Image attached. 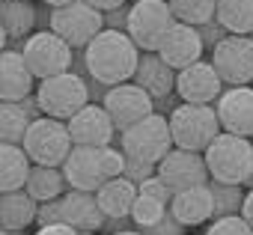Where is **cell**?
Returning <instances> with one entry per match:
<instances>
[{
	"instance_id": "cell-16",
	"label": "cell",
	"mask_w": 253,
	"mask_h": 235,
	"mask_svg": "<svg viewBox=\"0 0 253 235\" xmlns=\"http://www.w3.org/2000/svg\"><path fill=\"white\" fill-rule=\"evenodd\" d=\"M173 92L179 95L182 104H211L217 101V95L223 92V83L217 78V72L211 69V63L200 60L182 72H176V86Z\"/></svg>"
},
{
	"instance_id": "cell-8",
	"label": "cell",
	"mask_w": 253,
	"mask_h": 235,
	"mask_svg": "<svg viewBox=\"0 0 253 235\" xmlns=\"http://www.w3.org/2000/svg\"><path fill=\"white\" fill-rule=\"evenodd\" d=\"M21 149L30 164L39 167H60L66 155L72 152V137L66 131V122L51 119V116H39L27 125V134L21 140Z\"/></svg>"
},
{
	"instance_id": "cell-48",
	"label": "cell",
	"mask_w": 253,
	"mask_h": 235,
	"mask_svg": "<svg viewBox=\"0 0 253 235\" xmlns=\"http://www.w3.org/2000/svg\"><path fill=\"white\" fill-rule=\"evenodd\" d=\"M247 140H250V146H253V137H247Z\"/></svg>"
},
{
	"instance_id": "cell-51",
	"label": "cell",
	"mask_w": 253,
	"mask_h": 235,
	"mask_svg": "<svg viewBox=\"0 0 253 235\" xmlns=\"http://www.w3.org/2000/svg\"><path fill=\"white\" fill-rule=\"evenodd\" d=\"M134 3H137V0H134Z\"/></svg>"
},
{
	"instance_id": "cell-12",
	"label": "cell",
	"mask_w": 253,
	"mask_h": 235,
	"mask_svg": "<svg viewBox=\"0 0 253 235\" xmlns=\"http://www.w3.org/2000/svg\"><path fill=\"white\" fill-rule=\"evenodd\" d=\"M101 107H104V113L110 116L113 131H119V134H122L125 128H131L134 122L146 119L149 113H155L152 98H149L134 80L119 83V86H110V89L104 92V98H101Z\"/></svg>"
},
{
	"instance_id": "cell-43",
	"label": "cell",
	"mask_w": 253,
	"mask_h": 235,
	"mask_svg": "<svg viewBox=\"0 0 253 235\" xmlns=\"http://www.w3.org/2000/svg\"><path fill=\"white\" fill-rule=\"evenodd\" d=\"M0 235H27V232H15V229H3V226H0Z\"/></svg>"
},
{
	"instance_id": "cell-9",
	"label": "cell",
	"mask_w": 253,
	"mask_h": 235,
	"mask_svg": "<svg viewBox=\"0 0 253 235\" xmlns=\"http://www.w3.org/2000/svg\"><path fill=\"white\" fill-rule=\"evenodd\" d=\"M48 30L57 33L72 51H84L104 30V18H101L98 9H92L89 3H84V0H72L69 6L51 9Z\"/></svg>"
},
{
	"instance_id": "cell-25",
	"label": "cell",
	"mask_w": 253,
	"mask_h": 235,
	"mask_svg": "<svg viewBox=\"0 0 253 235\" xmlns=\"http://www.w3.org/2000/svg\"><path fill=\"white\" fill-rule=\"evenodd\" d=\"M24 191H27V196L36 199V202H51V199H60V196L69 191V185H66L60 167H39V164H30Z\"/></svg>"
},
{
	"instance_id": "cell-35",
	"label": "cell",
	"mask_w": 253,
	"mask_h": 235,
	"mask_svg": "<svg viewBox=\"0 0 253 235\" xmlns=\"http://www.w3.org/2000/svg\"><path fill=\"white\" fill-rule=\"evenodd\" d=\"M137 232H140V229H137ZM143 235H185V226H182V223H179L170 211H167V214H164L155 226L143 229Z\"/></svg>"
},
{
	"instance_id": "cell-22",
	"label": "cell",
	"mask_w": 253,
	"mask_h": 235,
	"mask_svg": "<svg viewBox=\"0 0 253 235\" xmlns=\"http://www.w3.org/2000/svg\"><path fill=\"white\" fill-rule=\"evenodd\" d=\"M92 196H95L98 211L104 214V220H119V217H128V211L137 199V185L116 176V179H107Z\"/></svg>"
},
{
	"instance_id": "cell-5",
	"label": "cell",
	"mask_w": 253,
	"mask_h": 235,
	"mask_svg": "<svg viewBox=\"0 0 253 235\" xmlns=\"http://www.w3.org/2000/svg\"><path fill=\"white\" fill-rule=\"evenodd\" d=\"M33 98L42 116L66 122L84 104H89V86L78 72H63V75L39 80V86L33 89Z\"/></svg>"
},
{
	"instance_id": "cell-49",
	"label": "cell",
	"mask_w": 253,
	"mask_h": 235,
	"mask_svg": "<svg viewBox=\"0 0 253 235\" xmlns=\"http://www.w3.org/2000/svg\"><path fill=\"white\" fill-rule=\"evenodd\" d=\"M27 3H33V0H27Z\"/></svg>"
},
{
	"instance_id": "cell-39",
	"label": "cell",
	"mask_w": 253,
	"mask_h": 235,
	"mask_svg": "<svg viewBox=\"0 0 253 235\" xmlns=\"http://www.w3.org/2000/svg\"><path fill=\"white\" fill-rule=\"evenodd\" d=\"M241 217H244V223L253 229V188H247L244 191V199H241V211H238Z\"/></svg>"
},
{
	"instance_id": "cell-28",
	"label": "cell",
	"mask_w": 253,
	"mask_h": 235,
	"mask_svg": "<svg viewBox=\"0 0 253 235\" xmlns=\"http://www.w3.org/2000/svg\"><path fill=\"white\" fill-rule=\"evenodd\" d=\"M27 113L21 110V104L15 101H0V143L6 146H21L24 134H27Z\"/></svg>"
},
{
	"instance_id": "cell-38",
	"label": "cell",
	"mask_w": 253,
	"mask_h": 235,
	"mask_svg": "<svg viewBox=\"0 0 253 235\" xmlns=\"http://www.w3.org/2000/svg\"><path fill=\"white\" fill-rule=\"evenodd\" d=\"M128 3L125 6H119V9H110V12H104L101 18H104V30H119V33H125V24H128Z\"/></svg>"
},
{
	"instance_id": "cell-50",
	"label": "cell",
	"mask_w": 253,
	"mask_h": 235,
	"mask_svg": "<svg viewBox=\"0 0 253 235\" xmlns=\"http://www.w3.org/2000/svg\"><path fill=\"white\" fill-rule=\"evenodd\" d=\"M250 39H253V33H250Z\"/></svg>"
},
{
	"instance_id": "cell-13",
	"label": "cell",
	"mask_w": 253,
	"mask_h": 235,
	"mask_svg": "<svg viewBox=\"0 0 253 235\" xmlns=\"http://www.w3.org/2000/svg\"><path fill=\"white\" fill-rule=\"evenodd\" d=\"M155 176L173 191H188V188H200L209 185V173H206V161L200 152H185V149H170L158 164H155Z\"/></svg>"
},
{
	"instance_id": "cell-32",
	"label": "cell",
	"mask_w": 253,
	"mask_h": 235,
	"mask_svg": "<svg viewBox=\"0 0 253 235\" xmlns=\"http://www.w3.org/2000/svg\"><path fill=\"white\" fill-rule=\"evenodd\" d=\"M206 235H253V229L244 223L241 214H229V217H211Z\"/></svg>"
},
{
	"instance_id": "cell-10",
	"label": "cell",
	"mask_w": 253,
	"mask_h": 235,
	"mask_svg": "<svg viewBox=\"0 0 253 235\" xmlns=\"http://www.w3.org/2000/svg\"><path fill=\"white\" fill-rule=\"evenodd\" d=\"M170 149H173L170 125H167V116H161V113H149L146 119H140L131 128L122 131V149L119 152L125 158H134L143 164H158Z\"/></svg>"
},
{
	"instance_id": "cell-4",
	"label": "cell",
	"mask_w": 253,
	"mask_h": 235,
	"mask_svg": "<svg viewBox=\"0 0 253 235\" xmlns=\"http://www.w3.org/2000/svg\"><path fill=\"white\" fill-rule=\"evenodd\" d=\"M167 125H170L173 149L200 152V155L220 134V125H217V116H214L211 104H179L167 113Z\"/></svg>"
},
{
	"instance_id": "cell-24",
	"label": "cell",
	"mask_w": 253,
	"mask_h": 235,
	"mask_svg": "<svg viewBox=\"0 0 253 235\" xmlns=\"http://www.w3.org/2000/svg\"><path fill=\"white\" fill-rule=\"evenodd\" d=\"M0 27L6 33V42L27 39L36 27V6L27 0H0Z\"/></svg>"
},
{
	"instance_id": "cell-6",
	"label": "cell",
	"mask_w": 253,
	"mask_h": 235,
	"mask_svg": "<svg viewBox=\"0 0 253 235\" xmlns=\"http://www.w3.org/2000/svg\"><path fill=\"white\" fill-rule=\"evenodd\" d=\"M173 24H176V18L167 6V0H137L128 9L125 36L134 42V48L140 54H155Z\"/></svg>"
},
{
	"instance_id": "cell-44",
	"label": "cell",
	"mask_w": 253,
	"mask_h": 235,
	"mask_svg": "<svg viewBox=\"0 0 253 235\" xmlns=\"http://www.w3.org/2000/svg\"><path fill=\"white\" fill-rule=\"evenodd\" d=\"M6 45H9V42H6V33H3V27H0V51H3Z\"/></svg>"
},
{
	"instance_id": "cell-27",
	"label": "cell",
	"mask_w": 253,
	"mask_h": 235,
	"mask_svg": "<svg viewBox=\"0 0 253 235\" xmlns=\"http://www.w3.org/2000/svg\"><path fill=\"white\" fill-rule=\"evenodd\" d=\"M27 170H30V161L21 146L0 143V194L21 191L27 182Z\"/></svg>"
},
{
	"instance_id": "cell-15",
	"label": "cell",
	"mask_w": 253,
	"mask_h": 235,
	"mask_svg": "<svg viewBox=\"0 0 253 235\" xmlns=\"http://www.w3.org/2000/svg\"><path fill=\"white\" fill-rule=\"evenodd\" d=\"M66 131L72 137V146H110L113 140V122L98 101L84 104L72 119H66Z\"/></svg>"
},
{
	"instance_id": "cell-30",
	"label": "cell",
	"mask_w": 253,
	"mask_h": 235,
	"mask_svg": "<svg viewBox=\"0 0 253 235\" xmlns=\"http://www.w3.org/2000/svg\"><path fill=\"white\" fill-rule=\"evenodd\" d=\"M211 194V217H229L241 211V199H244V185H220L211 182L209 185Z\"/></svg>"
},
{
	"instance_id": "cell-40",
	"label": "cell",
	"mask_w": 253,
	"mask_h": 235,
	"mask_svg": "<svg viewBox=\"0 0 253 235\" xmlns=\"http://www.w3.org/2000/svg\"><path fill=\"white\" fill-rule=\"evenodd\" d=\"M33 235H78V232L66 223H51V226H39Z\"/></svg>"
},
{
	"instance_id": "cell-17",
	"label": "cell",
	"mask_w": 253,
	"mask_h": 235,
	"mask_svg": "<svg viewBox=\"0 0 253 235\" xmlns=\"http://www.w3.org/2000/svg\"><path fill=\"white\" fill-rule=\"evenodd\" d=\"M203 42H200V33H197V27H188V24H173L170 30H167V36H164V42L158 45V57L173 69V72H182V69H188V66H194V63H200L203 60Z\"/></svg>"
},
{
	"instance_id": "cell-33",
	"label": "cell",
	"mask_w": 253,
	"mask_h": 235,
	"mask_svg": "<svg viewBox=\"0 0 253 235\" xmlns=\"http://www.w3.org/2000/svg\"><path fill=\"white\" fill-rule=\"evenodd\" d=\"M137 194H143V196H152V199H158V202H164V205H170V199H173V191L158 179V176H149V179H143L140 185H137Z\"/></svg>"
},
{
	"instance_id": "cell-19",
	"label": "cell",
	"mask_w": 253,
	"mask_h": 235,
	"mask_svg": "<svg viewBox=\"0 0 253 235\" xmlns=\"http://www.w3.org/2000/svg\"><path fill=\"white\" fill-rule=\"evenodd\" d=\"M33 95V75L27 72L18 48L0 51V101H21Z\"/></svg>"
},
{
	"instance_id": "cell-42",
	"label": "cell",
	"mask_w": 253,
	"mask_h": 235,
	"mask_svg": "<svg viewBox=\"0 0 253 235\" xmlns=\"http://www.w3.org/2000/svg\"><path fill=\"white\" fill-rule=\"evenodd\" d=\"M42 3H45L48 9H60V6H69L72 0H42Z\"/></svg>"
},
{
	"instance_id": "cell-41",
	"label": "cell",
	"mask_w": 253,
	"mask_h": 235,
	"mask_svg": "<svg viewBox=\"0 0 253 235\" xmlns=\"http://www.w3.org/2000/svg\"><path fill=\"white\" fill-rule=\"evenodd\" d=\"M84 3H89L92 9H98V12L104 15V12H110V9H119V6H125L128 0H84Z\"/></svg>"
},
{
	"instance_id": "cell-11",
	"label": "cell",
	"mask_w": 253,
	"mask_h": 235,
	"mask_svg": "<svg viewBox=\"0 0 253 235\" xmlns=\"http://www.w3.org/2000/svg\"><path fill=\"white\" fill-rule=\"evenodd\" d=\"M211 69L226 86H250L253 83V39L250 36H223L211 48Z\"/></svg>"
},
{
	"instance_id": "cell-20",
	"label": "cell",
	"mask_w": 253,
	"mask_h": 235,
	"mask_svg": "<svg viewBox=\"0 0 253 235\" xmlns=\"http://www.w3.org/2000/svg\"><path fill=\"white\" fill-rule=\"evenodd\" d=\"M131 80H134L152 101H158V98H164V95L173 92V86H176V72H173L158 54H140Z\"/></svg>"
},
{
	"instance_id": "cell-45",
	"label": "cell",
	"mask_w": 253,
	"mask_h": 235,
	"mask_svg": "<svg viewBox=\"0 0 253 235\" xmlns=\"http://www.w3.org/2000/svg\"><path fill=\"white\" fill-rule=\"evenodd\" d=\"M113 235H143V232H137V229H125V232H113Z\"/></svg>"
},
{
	"instance_id": "cell-46",
	"label": "cell",
	"mask_w": 253,
	"mask_h": 235,
	"mask_svg": "<svg viewBox=\"0 0 253 235\" xmlns=\"http://www.w3.org/2000/svg\"><path fill=\"white\" fill-rule=\"evenodd\" d=\"M244 188H253V170H250V176H247V182H244Z\"/></svg>"
},
{
	"instance_id": "cell-2",
	"label": "cell",
	"mask_w": 253,
	"mask_h": 235,
	"mask_svg": "<svg viewBox=\"0 0 253 235\" xmlns=\"http://www.w3.org/2000/svg\"><path fill=\"white\" fill-rule=\"evenodd\" d=\"M122 161L125 155L113 146H72L60 170L72 191L95 194L107 179L122 176Z\"/></svg>"
},
{
	"instance_id": "cell-3",
	"label": "cell",
	"mask_w": 253,
	"mask_h": 235,
	"mask_svg": "<svg viewBox=\"0 0 253 235\" xmlns=\"http://www.w3.org/2000/svg\"><path fill=\"white\" fill-rule=\"evenodd\" d=\"M203 161H206V173L211 182H220V185H244L250 170H253V146L247 137H235V134H217L206 152H203Z\"/></svg>"
},
{
	"instance_id": "cell-37",
	"label": "cell",
	"mask_w": 253,
	"mask_h": 235,
	"mask_svg": "<svg viewBox=\"0 0 253 235\" xmlns=\"http://www.w3.org/2000/svg\"><path fill=\"white\" fill-rule=\"evenodd\" d=\"M197 33H200V42H203V48H214L223 36H226V30L217 24V21H209V24H200L197 27Z\"/></svg>"
},
{
	"instance_id": "cell-47",
	"label": "cell",
	"mask_w": 253,
	"mask_h": 235,
	"mask_svg": "<svg viewBox=\"0 0 253 235\" xmlns=\"http://www.w3.org/2000/svg\"><path fill=\"white\" fill-rule=\"evenodd\" d=\"M78 235H98V232H78Z\"/></svg>"
},
{
	"instance_id": "cell-31",
	"label": "cell",
	"mask_w": 253,
	"mask_h": 235,
	"mask_svg": "<svg viewBox=\"0 0 253 235\" xmlns=\"http://www.w3.org/2000/svg\"><path fill=\"white\" fill-rule=\"evenodd\" d=\"M164 214H167V205H164V202H158V199H152V196L137 194V199H134V205H131V211H128V220L143 232V229L155 226Z\"/></svg>"
},
{
	"instance_id": "cell-29",
	"label": "cell",
	"mask_w": 253,
	"mask_h": 235,
	"mask_svg": "<svg viewBox=\"0 0 253 235\" xmlns=\"http://www.w3.org/2000/svg\"><path fill=\"white\" fill-rule=\"evenodd\" d=\"M214 3L217 0H167L173 18L179 24H188V27H200V24L214 21Z\"/></svg>"
},
{
	"instance_id": "cell-36",
	"label": "cell",
	"mask_w": 253,
	"mask_h": 235,
	"mask_svg": "<svg viewBox=\"0 0 253 235\" xmlns=\"http://www.w3.org/2000/svg\"><path fill=\"white\" fill-rule=\"evenodd\" d=\"M36 223H39V226L63 223V220H60V199H51V202H36Z\"/></svg>"
},
{
	"instance_id": "cell-21",
	"label": "cell",
	"mask_w": 253,
	"mask_h": 235,
	"mask_svg": "<svg viewBox=\"0 0 253 235\" xmlns=\"http://www.w3.org/2000/svg\"><path fill=\"white\" fill-rule=\"evenodd\" d=\"M167 211H170L185 229H188V226L209 223V220H211V194H209V185H200V188H188V191L173 194Z\"/></svg>"
},
{
	"instance_id": "cell-7",
	"label": "cell",
	"mask_w": 253,
	"mask_h": 235,
	"mask_svg": "<svg viewBox=\"0 0 253 235\" xmlns=\"http://www.w3.org/2000/svg\"><path fill=\"white\" fill-rule=\"evenodd\" d=\"M21 60L27 66V72L33 75V80H45V78H54V75H63V72H72V60H75V51L51 30H36L30 33L24 42H21Z\"/></svg>"
},
{
	"instance_id": "cell-26",
	"label": "cell",
	"mask_w": 253,
	"mask_h": 235,
	"mask_svg": "<svg viewBox=\"0 0 253 235\" xmlns=\"http://www.w3.org/2000/svg\"><path fill=\"white\" fill-rule=\"evenodd\" d=\"M214 21L229 36H250L253 33V0H217Z\"/></svg>"
},
{
	"instance_id": "cell-1",
	"label": "cell",
	"mask_w": 253,
	"mask_h": 235,
	"mask_svg": "<svg viewBox=\"0 0 253 235\" xmlns=\"http://www.w3.org/2000/svg\"><path fill=\"white\" fill-rule=\"evenodd\" d=\"M137 60H140V51L134 48V42L128 36L119 33V30H101L84 48V69L104 89L128 83L134 78Z\"/></svg>"
},
{
	"instance_id": "cell-18",
	"label": "cell",
	"mask_w": 253,
	"mask_h": 235,
	"mask_svg": "<svg viewBox=\"0 0 253 235\" xmlns=\"http://www.w3.org/2000/svg\"><path fill=\"white\" fill-rule=\"evenodd\" d=\"M60 220L72 226L75 232H101L104 226V214L98 211L95 196L84 191H72V188L60 196Z\"/></svg>"
},
{
	"instance_id": "cell-23",
	"label": "cell",
	"mask_w": 253,
	"mask_h": 235,
	"mask_svg": "<svg viewBox=\"0 0 253 235\" xmlns=\"http://www.w3.org/2000/svg\"><path fill=\"white\" fill-rule=\"evenodd\" d=\"M36 223V199L27 196V191H9L0 194V226L27 232V226Z\"/></svg>"
},
{
	"instance_id": "cell-14",
	"label": "cell",
	"mask_w": 253,
	"mask_h": 235,
	"mask_svg": "<svg viewBox=\"0 0 253 235\" xmlns=\"http://www.w3.org/2000/svg\"><path fill=\"white\" fill-rule=\"evenodd\" d=\"M214 116L223 134L253 137V86H229L217 95Z\"/></svg>"
},
{
	"instance_id": "cell-34",
	"label": "cell",
	"mask_w": 253,
	"mask_h": 235,
	"mask_svg": "<svg viewBox=\"0 0 253 235\" xmlns=\"http://www.w3.org/2000/svg\"><path fill=\"white\" fill-rule=\"evenodd\" d=\"M149 176H155V164H143V161H134V158H125L122 161V179L140 185Z\"/></svg>"
}]
</instances>
